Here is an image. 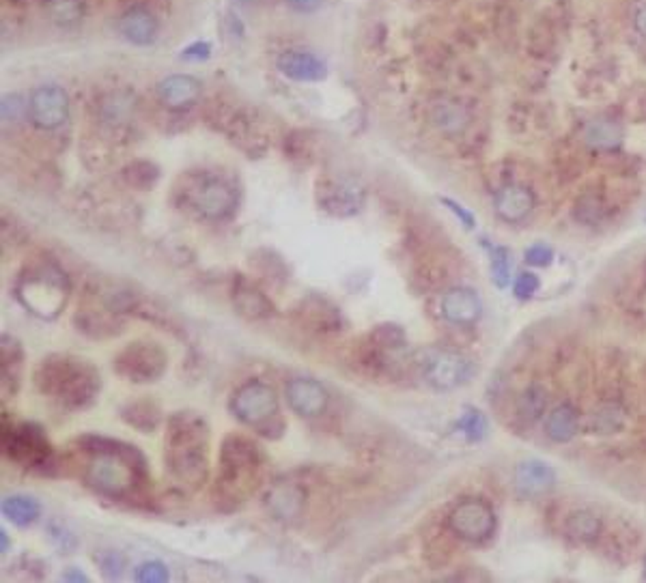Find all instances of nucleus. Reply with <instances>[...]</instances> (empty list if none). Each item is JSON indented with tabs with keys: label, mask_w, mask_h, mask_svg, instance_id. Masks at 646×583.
Here are the masks:
<instances>
[{
	"label": "nucleus",
	"mask_w": 646,
	"mask_h": 583,
	"mask_svg": "<svg viewBox=\"0 0 646 583\" xmlns=\"http://www.w3.org/2000/svg\"><path fill=\"white\" fill-rule=\"evenodd\" d=\"M82 456V480L95 495L132 502L149 484V463L134 443L104 435H82L76 442Z\"/></svg>",
	"instance_id": "f257e3e1"
},
{
	"label": "nucleus",
	"mask_w": 646,
	"mask_h": 583,
	"mask_svg": "<svg viewBox=\"0 0 646 583\" xmlns=\"http://www.w3.org/2000/svg\"><path fill=\"white\" fill-rule=\"evenodd\" d=\"M209 424L198 411H177L166 420L164 465L175 484L196 491L209 478Z\"/></svg>",
	"instance_id": "f03ea898"
},
{
	"label": "nucleus",
	"mask_w": 646,
	"mask_h": 583,
	"mask_svg": "<svg viewBox=\"0 0 646 583\" xmlns=\"http://www.w3.org/2000/svg\"><path fill=\"white\" fill-rule=\"evenodd\" d=\"M33 386L60 410L82 411L98 401L101 377L98 366L89 359L71 353H50L35 366Z\"/></svg>",
	"instance_id": "7ed1b4c3"
},
{
	"label": "nucleus",
	"mask_w": 646,
	"mask_h": 583,
	"mask_svg": "<svg viewBox=\"0 0 646 583\" xmlns=\"http://www.w3.org/2000/svg\"><path fill=\"white\" fill-rule=\"evenodd\" d=\"M265 463V453L250 437L231 432L222 440L214 483V500L222 510H235L261 486Z\"/></svg>",
	"instance_id": "20e7f679"
},
{
	"label": "nucleus",
	"mask_w": 646,
	"mask_h": 583,
	"mask_svg": "<svg viewBox=\"0 0 646 583\" xmlns=\"http://www.w3.org/2000/svg\"><path fill=\"white\" fill-rule=\"evenodd\" d=\"M14 296L30 315L44 318V321H52L69 302V276L52 258H39V261L24 267L17 276Z\"/></svg>",
	"instance_id": "39448f33"
},
{
	"label": "nucleus",
	"mask_w": 646,
	"mask_h": 583,
	"mask_svg": "<svg viewBox=\"0 0 646 583\" xmlns=\"http://www.w3.org/2000/svg\"><path fill=\"white\" fill-rule=\"evenodd\" d=\"M3 443L5 459L16 463L22 470H28L41 476H54L58 470V456L48 440L46 431L35 422H7L3 416Z\"/></svg>",
	"instance_id": "423d86ee"
},
{
	"label": "nucleus",
	"mask_w": 646,
	"mask_h": 583,
	"mask_svg": "<svg viewBox=\"0 0 646 583\" xmlns=\"http://www.w3.org/2000/svg\"><path fill=\"white\" fill-rule=\"evenodd\" d=\"M228 410L241 424L250 426L268 440H281L285 435L287 422L281 418L279 394L270 383L259 381V379L244 383L235 390Z\"/></svg>",
	"instance_id": "0eeeda50"
},
{
	"label": "nucleus",
	"mask_w": 646,
	"mask_h": 583,
	"mask_svg": "<svg viewBox=\"0 0 646 583\" xmlns=\"http://www.w3.org/2000/svg\"><path fill=\"white\" fill-rule=\"evenodd\" d=\"M181 205L207 222L228 220L238 207V190L218 172H190L177 190Z\"/></svg>",
	"instance_id": "6e6552de"
},
{
	"label": "nucleus",
	"mask_w": 646,
	"mask_h": 583,
	"mask_svg": "<svg viewBox=\"0 0 646 583\" xmlns=\"http://www.w3.org/2000/svg\"><path fill=\"white\" fill-rule=\"evenodd\" d=\"M414 364L418 366L420 375L425 377L429 386L439 390V392H450V390L466 386L476 372L474 362L463 353L438 347L416 351Z\"/></svg>",
	"instance_id": "1a4fd4ad"
},
{
	"label": "nucleus",
	"mask_w": 646,
	"mask_h": 583,
	"mask_svg": "<svg viewBox=\"0 0 646 583\" xmlns=\"http://www.w3.org/2000/svg\"><path fill=\"white\" fill-rule=\"evenodd\" d=\"M408 336L397 323H379L355 347V358L368 372H392L403 362Z\"/></svg>",
	"instance_id": "9d476101"
},
{
	"label": "nucleus",
	"mask_w": 646,
	"mask_h": 583,
	"mask_svg": "<svg viewBox=\"0 0 646 583\" xmlns=\"http://www.w3.org/2000/svg\"><path fill=\"white\" fill-rule=\"evenodd\" d=\"M112 369L114 375L130 383H155L164 377L168 356L158 342L134 340L114 356Z\"/></svg>",
	"instance_id": "9b49d317"
},
{
	"label": "nucleus",
	"mask_w": 646,
	"mask_h": 583,
	"mask_svg": "<svg viewBox=\"0 0 646 583\" xmlns=\"http://www.w3.org/2000/svg\"><path fill=\"white\" fill-rule=\"evenodd\" d=\"M449 527L466 543H482L496 530V515L485 500L468 497L450 510Z\"/></svg>",
	"instance_id": "f8f14e48"
},
{
	"label": "nucleus",
	"mask_w": 646,
	"mask_h": 583,
	"mask_svg": "<svg viewBox=\"0 0 646 583\" xmlns=\"http://www.w3.org/2000/svg\"><path fill=\"white\" fill-rule=\"evenodd\" d=\"M28 117L39 130L52 131L63 128L69 119V98L57 84L37 87L28 98Z\"/></svg>",
	"instance_id": "ddd939ff"
},
{
	"label": "nucleus",
	"mask_w": 646,
	"mask_h": 583,
	"mask_svg": "<svg viewBox=\"0 0 646 583\" xmlns=\"http://www.w3.org/2000/svg\"><path fill=\"white\" fill-rule=\"evenodd\" d=\"M317 203L334 218H352L365 205V190L352 179H325L317 183Z\"/></svg>",
	"instance_id": "4468645a"
},
{
	"label": "nucleus",
	"mask_w": 646,
	"mask_h": 583,
	"mask_svg": "<svg viewBox=\"0 0 646 583\" xmlns=\"http://www.w3.org/2000/svg\"><path fill=\"white\" fill-rule=\"evenodd\" d=\"M293 317H298L300 326L317 334H334L345 328V318H343L338 306L322 296H309L293 308Z\"/></svg>",
	"instance_id": "2eb2a0df"
},
{
	"label": "nucleus",
	"mask_w": 646,
	"mask_h": 583,
	"mask_svg": "<svg viewBox=\"0 0 646 583\" xmlns=\"http://www.w3.org/2000/svg\"><path fill=\"white\" fill-rule=\"evenodd\" d=\"M289 407L302 418H317L330 405V392L311 377H295L285 386Z\"/></svg>",
	"instance_id": "dca6fc26"
},
{
	"label": "nucleus",
	"mask_w": 646,
	"mask_h": 583,
	"mask_svg": "<svg viewBox=\"0 0 646 583\" xmlns=\"http://www.w3.org/2000/svg\"><path fill=\"white\" fill-rule=\"evenodd\" d=\"M304 504L306 493L302 489V484L289 483V480L274 483L265 493V506H268L274 519L282 523L298 521L304 513Z\"/></svg>",
	"instance_id": "f3484780"
},
{
	"label": "nucleus",
	"mask_w": 646,
	"mask_h": 583,
	"mask_svg": "<svg viewBox=\"0 0 646 583\" xmlns=\"http://www.w3.org/2000/svg\"><path fill=\"white\" fill-rule=\"evenodd\" d=\"M231 299L238 315L249 318V321H263V318L274 317L276 312L271 299L257 285H252L246 276H235Z\"/></svg>",
	"instance_id": "a211bd4d"
},
{
	"label": "nucleus",
	"mask_w": 646,
	"mask_h": 583,
	"mask_svg": "<svg viewBox=\"0 0 646 583\" xmlns=\"http://www.w3.org/2000/svg\"><path fill=\"white\" fill-rule=\"evenodd\" d=\"M439 308H442V317L452 326H474L482 315L479 293L466 286H455L446 291Z\"/></svg>",
	"instance_id": "6ab92c4d"
},
{
	"label": "nucleus",
	"mask_w": 646,
	"mask_h": 583,
	"mask_svg": "<svg viewBox=\"0 0 646 583\" xmlns=\"http://www.w3.org/2000/svg\"><path fill=\"white\" fill-rule=\"evenodd\" d=\"M276 68L293 82H319L328 76V68L322 58L304 50H287L276 58Z\"/></svg>",
	"instance_id": "aec40b11"
},
{
	"label": "nucleus",
	"mask_w": 646,
	"mask_h": 583,
	"mask_svg": "<svg viewBox=\"0 0 646 583\" xmlns=\"http://www.w3.org/2000/svg\"><path fill=\"white\" fill-rule=\"evenodd\" d=\"M536 205L535 194L524 185H504L493 194V212L500 220L517 224L526 220Z\"/></svg>",
	"instance_id": "412c9836"
},
{
	"label": "nucleus",
	"mask_w": 646,
	"mask_h": 583,
	"mask_svg": "<svg viewBox=\"0 0 646 583\" xmlns=\"http://www.w3.org/2000/svg\"><path fill=\"white\" fill-rule=\"evenodd\" d=\"M429 121L446 136H459L468 130L472 114L468 106L452 98H439L429 108Z\"/></svg>",
	"instance_id": "4be33fe9"
},
{
	"label": "nucleus",
	"mask_w": 646,
	"mask_h": 583,
	"mask_svg": "<svg viewBox=\"0 0 646 583\" xmlns=\"http://www.w3.org/2000/svg\"><path fill=\"white\" fill-rule=\"evenodd\" d=\"M119 33L134 46H151L160 35L158 17L144 7H132L119 17Z\"/></svg>",
	"instance_id": "5701e85b"
},
{
	"label": "nucleus",
	"mask_w": 646,
	"mask_h": 583,
	"mask_svg": "<svg viewBox=\"0 0 646 583\" xmlns=\"http://www.w3.org/2000/svg\"><path fill=\"white\" fill-rule=\"evenodd\" d=\"M158 95L162 104L173 108V110H185V108L195 106L201 95V82L195 76L188 74H173L166 76L158 84Z\"/></svg>",
	"instance_id": "b1692460"
},
{
	"label": "nucleus",
	"mask_w": 646,
	"mask_h": 583,
	"mask_svg": "<svg viewBox=\"0 0 646 583\" xmlns=\"http://www.w3.org/2000/svg\"><path fill=\"white\" fill-rule=\"evenodd\" d=\"M74 321L76 328L84 336H89V338L104 340L123 332V318L117 312L108 310L106 306H101V308H82Z\"/></svg>",
	"instance_id": "393cba45"
},
{
	"label": "nucleus",
	"mask_w": 646,
	"mask_h": 583,
	"mask_svg": "<svg viewBox=\"0 0 646 583\" xmlns=\"http://www.w3.org/2000/svg\"><path fill=\"white\" fill-rule=\"evenodd\" d=\"M556 484V472L543 461H522L515 470V486L522 495L536 497L552 491Z\"/></svg>",
	"instance_id": "a878e982"
},
{
	"label": "nucleus",
	"mask_w": 646,
	"mask_h": 583,
	"mask_svg": "<svg viewBox=\"0 0 646 583\" xmlns=\"http://www.w3.org/2000/svg\"><path fill=\"white\" fill-rule=\"evenodd\" d=\"M119 418L138 432H154L164 422L162 407L151 399L128 401L119 407Z\"/></svg>",
	"instance_id": "bb28decb"
},
{
	"label": "nucleus",
	"mask_w": 646,
	"mask_h": 583,
	"mask_svg": "<svg viewBox=\"0 0 646 583\" xmlns=\"http://www.w3.org/2000/svg\"><path fill=\"white\" fill-rule=\"evenodd\" d=\"M0 342H3L0 345V353H3V394L14 396L20 388L26 353H24L22 342L14 336L5 334Z\"/></svg>",
	"instance_id": "cd10ccee"
},
{
	"label": "nucleus",
	"mask_w": 646,
	"mask_h": 583,
	"mask_svg": "<svg viewBox=\"0 0 646 583\" xmlns=\"http://www.w3.org/2000/svg\"><path fill=\"white\" fill-rule=\"evenodd\" d=\"M545 435L556 443H567L577 435V413L571 405H558L547 413Z\"/></svg>",
	"instance_id": "c85d7f7f"
},
{
	"label": "nucleus",
	"mask_w": 646,
	"mask_h": 583,
	"mask_svg": "<svg viewBox=\"0 0 646 583\" xmlns=\"http://www.w3.org/2000/svg\"><path fill=\"white\" fill-rule=\"evenodd\" d=\"M41 9L48 20L57 24L60 28H74L82 22L87 14V5L84 0H44Z\"/></svg>",
	"instance_id": "c756f323"
},
{
	"label": "nucleus",
	"mask_w": 646,
	"mask_h": 583,
	"mask_svg": "<svg viewBox=\"0 0 646 583\" xmlns=\"http://www.w3.org/2000/svg\"><path fill=\"white\" fill-rule=\"evenodd\" d=\"M5 519H9L17 527H30L39 519L41 506L35 497L30 495H7L0 504Z\"/></svg>",
	"instance_id": "7c9ffc66"
},
{
	"label": "nucleus",
	"mask_w": 646,
	"mask_h": 583,
	"mask_svg": "<svg viewBox=\"0 0 646 583\" xmlns=\"http://www.w3.org/2000/svg\"><path fill=\"white\" fill-rule=\"evenodd\" d=\"M584 138H587L588 147L599 149V151H612V149H619L623 144V128L614 121L599 119V121L588 125Z\"/></svg>",
	"instance_id": "2f4dec72"
},
{
	"label": "nucleus",
	"mask_w": 646,
	"mask_h": 583,
	"mask_svg": "<svg viewBox=\"0 0 646 583\" xmlns=\"http://www.w3.org/2000/svg\"><path fill=\"white\" fill-rule=\"evenodd\" d=\"M547 410V392L541 386H530L517 399V413L526 422H536Z\"/></svg>",
	"instance_id": "473e14b6"
},
{
	"label": "nucleus",
	"mask_w": 646,
	"mask_h": 583,
	"mask_svg": "<svg viewBox=\"0 0 646 583\" xmlns=\"http://www.w3.org/2000/svg\"><path fill=\"white\" fill-rule=\"evenodd\" d=\"M601 532L599 516L590 510H577L567 519V534L576 540H593Z\"/></svg>",
	"instance_id": "72a5a7b5"
},
{
	"label": "nucleus",
	"mask_w": 646,
	"mask_h": 583,
	"mask_svg": "<svg viewBox=\"0 0 646 583\" xmlns=\"http://www.w3.org/2000/svg\"><path fill=\"white\" fill-rule=\"evenodd\" d=\"M489 267H492V282L498 288H506L511 280V252L503 245H493L489 250Z\"/></svg>",
	"instance_id": "f704fd0d"
},
{
	"label": "nucleus",
	"mask_w": 646,
	"mask_h": 583,
	"mask_svg": "<svg viewBox=\"0 0 646 583\" xmlns=\"http://www.w3.org/2000/svg\"><path fill=\"white\" fill-rule=\"evenodd\" d=\"M455 429L459 432H463L468 442L474 443V442H481L482 437L487 435V420L479 410H472V407H468L466 413H463V416L457 420Z\"/></svg>",
	"instance_id": "c9c22d12"
},
{
	"label": "nucleus",
	"mask_w": 646,
	"mask_h": 583,
	"mask_svg": "<svg viewBox=\"0 0 646 583\" xmlns=\"http://www.w3.org/2000/svg\"><path fill=\"white\" fill-rule=\"evenodd\" d=\"M125 182L138 190H149L158 182V168L151 161H134V164L125 168Z\"/></svg>",
	"instance_id": "e433bc0d"
},
{
	"label": "nucleus",
	"mask_w": 646,
	"mask_h": 583,
	"mask_svg": "<svg viewBox=\"0 0 646 583\" xmlns=\"http://www.w3.org/2000/svg\"><path fill=\"white\" fill-rule=\"evenodd\" d=\"M95 564L100 567V573L104 579L114 581L125 573V556L119 551H100L93 556Z\"/></svg>",
	"instance_id": "4c0bfd02"
},
{
	"label": "nucleus",
	"mask_w": 646,
	"mask_h": 583,
	"mask_svg": "<svg viewBox=\"0 0 646 583\" xmlns=\"http://www.w3.org/2000/svg\"><path fill=\"white\" fill-rule=\"evenodd\" d=\"M134 579L138 583H164V581L171 579V575H168L166 564H162L158 560H151V562L138 564V567L134 568Z\"/></svg>",
	"instance_id": "58836bf2"
},
{
	"label": "nucleus",
	"mask_w": 646,
	"mask_h": 583,
	"mask_svg": "<svg viewBox=\"0 0 646 583\" xmlns=\"http://www.w3.org/2000/svg\"><path fill=\"white\" fill-rule=\"evenodd\" d=\"M48 534H50L52 545L57 547L60 553H71L78 547V538L69 530H65L63 526H57V523H50L48 526Z\"/></svg>",
	"instance_id": "ea45409f"
},
{
	"label": "nucleus",
	"mask_w": 646,
	"mask_h": 583,
	"mask_svg": "<svg viewBox=\"0 0 646 583\" xmlns=\"http://www.w3.org/2000/svg\"><path fill=\"white\" fill-rule=\"evenodd\" d=\"M593 422L601 432H612L614 429H619L620 426V411H617V407L606 405L603 410L595 413Z\"/></svg>",
	"instance_id": "a19ab883"
},
{
	"label": "nucleus",
	"mask_w": 646,
	"mask_h": 583,
	"mask_svg": "<svg viewBox=\"0 0 646 583\" xmlns=\"http://www.w3.org/2000/svg\"><path fill=\"white\" fill-rule=\"evenodd\" d=\"M539 285H541V282L533 272H524V274L517 276L513 291H515V296L519 299H530L536 291H539Z\"/></svg>",
	"instance_id": "79ce46f5"
},
{
	"label": "nucleus",
	"mask_w": 646,
	"mask_h": 583,
	"mask_svg": "<svg viewBox=\"0 0 646 583\" xmlns=\"http://www.w3.org/2000/svg\"><path fill=\"white\" fill-rule=\"evenodd\" d=\"M554 261V250L547 244H535L526 250V263L533 267H547Z\"/></svg>",
	"instance_id": "37998d69"
},
{
	"label": "nucleus",
	"mask_w": 646,
	"mask_h": 583,
	"mask_svg": "<svg viewBox=\"0 0 646 583\" xmlns=\"http://www.w3.org/2000/svg\"><path fill=\"white\" fill-rule=\"evenodd\" d=\"M24 110H28V104H22L20 95H5L3 98V121H16Z\"/></svg>",
	"instance_id": "c03bdc74"
},
{
	"label": "nucleus",
	"mask_w": 646,
	"mask_h": 583,
	"mask_svg": "<svg viewBox=\"0 0 646 583\" xmlns=\"http://www.w3.org/2000/svg\"><path fill=\"white\" fill-rule=\"evenodd\" d=\"M439 203H442V205H444L446 209H449V212H450L452 215H457V220L461 222V224L466 226V228H474V226H476V218H474V215L470 213L468 209L463 207V205H459L457 201H452V198H439Z\"/></svg>",
	"instance_id": "a18cd8bd"
},
{
	"label": "nucleus",
	"mask_w": 646,
	"mask_h": 583,
	"mask_svg": "<svg viewBox=\"0 0 646 583\" xmlns=\"http://www.w3.org/2000/svg\"><path fill=\"white\" fill-rule=\"evenodd\" d=\"M209 54H211V46L207 41H196V44H190L188 47H184L181 57L188 58V61H205V58H209Z\"/></svg>",
	"instance_id": "49530a36"
},
{
	"label": "nucleus",
	"mask_w": 646,
	"mask_h": 583,
	"mask_svg": "<svg viewBox=\"0 0 646 583\" xmlns=\"http://www.w3.org/2000/svg\"><path fill=\"white\" fill-rule=\"evenodd\" d=\"M285 3L298 14H315L322 7L323 0H285Z\"/></svg>",
	"instance_id": "de8ad7c7"
},
{
	"label": "nucleus",
	"mask_w": 646,
	"mask_h": 583,
	"mask_svg": "<svg viewBox=\"0 0 646 583\" xmlns=\"http://www.w3.org/2000/svg\"><path fill=\"white\" fill-rule=\"evenodd\" d=\"M63 581H69V583H89V575L82 573L80 568L71 567V568H68V570H65V573H63Z\"/></svg>",
	"instance_id": "09e8293b"
},
{
	"label": "nucleus",
	"mask_w": 646,
	"mask_h": 583,
	"mask_svg": "<svg viewBox=\"0 0 646 583\" xmlns=\"http://www.w3.org/2000/svg\"><path fill=\"white\" fill-rule=\"evenodd\" d=\"M633 26H636L638 35H642V37L646 39V5L638 11L636 17H633Z\"/></svg>",
	"instance_id": "8fccbe9b"
},
{
	"label": "nucleus",
	"mask_w": 646,
	"mask_h": 583,
	"mask_svg": "<svg viewBox=\"0 0 646 583\" xmlns=\"http://www.w3.org/2000/svg\"><path fill=\"white\" fill-rule=\"evenodd\" d=\"M0 540H3V547H0V553H7L11 547V540L7 536V530H0Z\"/></svg>",
	"instance_id": "3c124183"
},
{
	"label": "nucleus",
	"mask_w": 646,
	"mask_h": 583,
	"mask_svg": "<svg viewBox=\"0 0 646 583\" xmlns=\"http://www.w3.org/2000/svg\"><path fill=\"white\" fill-rule=\"evenodd\" d=\"M644 577H646V562H644Z\"/></svg>",
	"instance_id": "603ef678"
}]
</instances>
